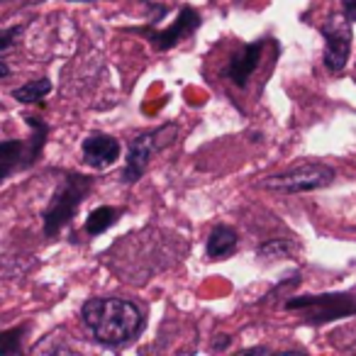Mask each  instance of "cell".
Segmentation results:
<instances>
[{"instance_id":"cell-7","label":"cell","mask_w":356,"mask_h":356,"mask_svg":"<svg viewBox=\"0 0 356 356\" xmlns=\"http://www.w3.org/2000/svg\"><path fill=\"white\" fill-rule=\"evenodd\" d=\"M120 156V142L108 134H93L83 142V159L86 163L95 168H105Z\"/></svg>"},{"instance_id":"cell-2","label":"cell","mask_w":356,"mask_h":356,"mask_svg":"<svg viewBox=\"0 0 356 356\" xmlns=\"http://www.w3.org/2000/svg\"><path fill=\"white\" fill-rule=\"evenodd\" d=\"M90 191V178L86 176H69L61 184V188L54 193L51 198V205L44 213V234L47 237H54V234L61 232L64 225L71 222V218L79 210L81 200L88 195Z\"/></svg>"},{"instance_id":"cell-12","label":"cell","mask_w":356,"mask_h":356,"mask_svg":"<svg viewBox=\"0 0 356 356\" xmlns=\"http://www.w3.org/2000/svg\"><path fill=\"white\" fill-rule=\"evenodd\" d=\"M49 90H51L49 79H40V81H30V83H25L22 88H15L13 90V98L20 100V103H37V100L44 98Z\"/></svg>"},{"instance_id":"cell-9","label":"cell","mask_w":356,"mask_h":356,"mask_svg":"<svg viewBox=\"0 0 356 356\" xmlns=\"http://www.w3.org/2000/svg\"><path fill=\"white\" fill-rule=\"evenodd\" d=\"M261 42L257 44H247L237 51V54L229 59V66H227V79L232 81L234 86H247L249 76L254 74V69L259 66V59H261Z\"/></svg>"},{"instance_id":"cell-6","label":"cell","mask_w":356,"mask_h":356,"mask_svg":"<svg viewBox=\"0 0 356 356\" xmlns=\"http://www.w3.org/2000/svg\"><path fill=\"white\" fill-rule=\"evenodd\" d=\"M288 310H298V307H322L315 315V320H334L341 317L346 312H354L356 305H351L346 296H307V298H298V300H288L286 302Z\"/></svg>"},{"instance_id":"cell-5","label":"cell","mask_w":356,"mask_h":356,"mask_svg":"<svg viewBox=\"0 0 356 356\" xmlns=\"http://www.w3.org/2000/svg\"><path fill=\"white\" fill-rule=\"evenodd\" d=\"M168 129H173V127H163V129H159V132H144L129 142L127 163H124V171H122V178L127 181V184L139 181V176L147 171L149 159L159 152V147L166 144V142H161V137L168 132Z\"/></svg>"},{"instance_id":"cell-4","label":"cell","mask_w":356,"mask_h":356,"mask_svg":"<svg viewBox=\"0 0 356 356\" xmlns=\"http://www.w3.org/2000/svg\"><path fill=\"white\" fill-rule=\"evenodd\" d=\"M346 15H332L325 25L320 27L325 37V66L332 74H339L349 61L351 51V25Z\"/></svg>"},{"instance_id":"cell-17","label":"cell","mask_w":356,"mask_h":356,"mask_svg":"<svg viewBox=\"0 0 356 356\" xmlns=\"http://www.w3.org/2000/svg\"><path fill=\"white\" fill-rule=\"evenodd\" d=\"M8 76H10V66L6 61H0V79H8Z\"/></svg>"},{"instance_id":"cell-3","label":"cell","mask_w":356,"mask_h":356,"mask_svg":"<svg viewBox=\"0 0 356 356\" xmlns=\"http://www.w3.org/2000/svg\"><path fill=\"white\" fill-rule=\"evenodd\" d=\"M332 181H334V168H330L327 163L312 161L302 163V166L293 168V171L264 178L261 188L276 191V193H307V191L325 188Z\"/></svg>"},{"instance_id":"cell-13","label":"cell","mask_w":356,"mask_h":356,"mask_svg":"<svg viewBox=\"0 0 356 356\" xmlns=\"http://www.w3.org/2000/svg\"><path fill=\"white\" fill-rule=\"evenodd\" d=\"M20 154H22L20 142H0V181L17 166Z\"/></svg>"},{"instance_id":"cell-16","label":"cell","mask_w":356,"mask_h":356,"mask_svg":"<svg viewBox=\"0 0 356 356\" xmlns=\"http://www.w3.org/2000/svg\"><path fill=\"white\" fill-rule=\"evenodd\" d=\"M341 8H344V15L356 22V0H341Z\"/></svg>"},{"instance_id":"cell-11","label":"cell","mask_w":356,"mask_h":356,"mask_svg":"<svg viewBox=\"0 0 356 356\" xmlns=\"http://www.w3.org/2000/svg\"><path fill=\"white\" fill-rule=\"evenodd\" d=\"M120 215H122V210L108 208V205L95 208L93 213L88 215V220H86V232L88 234H103L105 229H110L115 222H118Z\"/></svg>"},{"instance_id":"cell-15","label":"cell","mask_w":356,"mask_h":356,"mask_svg":"<svg viewBox=\"0 0 356 356\" xmlns=\"http://www.w3.org/2000/svg\"><path fill=\"white\" fill-rule=\"evenodd\" d=\"M22 32H25V27H8V30H0V51L10 49Z\"/></svg>"},{"instance_id":"cell-1","label":"cell","mask_w":356,"mask_h":356,"mask_svg":"<svg viewBox=\"0 0 356 356\" xmlns=\"http://www.w3.org/2000/svg\"><path fill=\"white\" fill-rule=\"evenodd\" d=\"M83 325L90 334L108 346H120L139 334L144 320L142 310L122 298H93L83 305Z\"/></svg>"},{"instance_id":"cell-14","label":"cell","mask_w":356,"mask_h":356,"mask_svg":"<svg viewBox=\"0 0 356 356\" xmlns=\"http://www.w3.org/2000/svg\"><path fill=\"white\" fill-rule=\"evenodd\" d=\"M22 332H25V327H20V330L0 332V354H15V351H20Z\"/></svg>"},{"instance_id":"cell-10","label":"cell","mask_w":356,"mask_h":356,"mask_svg":"<svg viewBox=\"0 0 356 356\" xmlns=\"http://www.w3.org/2000/svg\"><path fill=\"white\" fill-rule=\"evenodd\" d=\"M237 249V232L227 225H218L208 237V257L225 259Z\"/></svg>"},{"instance_id":"cell-18","label":"cell","mask_w":356,"mask_h":356,"mask_svg":"<svg viewBox=\"0 0 356 356\" xmlns=\"http://www.w3.org/2000/svg\"><path fill=\"white\" fill-rule=\"evenodd\" d=\"M227 344H229V339H227V337L222 334V339H220L218 344H215V349H225V346H227Z\"/></svg>"},{"instance_id":"cell-8","label":"cell","mask_w":356,"mask_h":356,"mask_svg":"<svg viewBox=\"0 0 356 356\" xmlns=\"http://www.w3.org/2000/svg\"><path fill=\"white\" fill-rule=\"evenodd\" d=\"M200 25V15L195 10H191V8H184L181 10V15H178L176 25L168 27L166 32H159V35H152L149 40H152V44L156 47V49H171V47H176L178 42L184 40V37H188L191 32H195V27Z\"/></svg>"}]
</instances>
